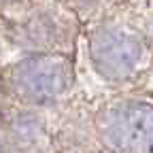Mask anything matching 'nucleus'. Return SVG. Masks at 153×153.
<instances>
[{
	"label": "nucleus",
	"mask_w": 153,
	"mask_h": 153,
	"mask_svg": "<svg viewBox=\"0 0 153 153\" xmlns=\"http://www.w3.org/2000/svg\"><path fill=\"white\" fill-rule=\"evenodd\" d=\"M126 134L132 145H147L153 140V106L138 104L126 113Z\"/></svg>",
	"instance_id": "obj_1"
}]
</instances>
